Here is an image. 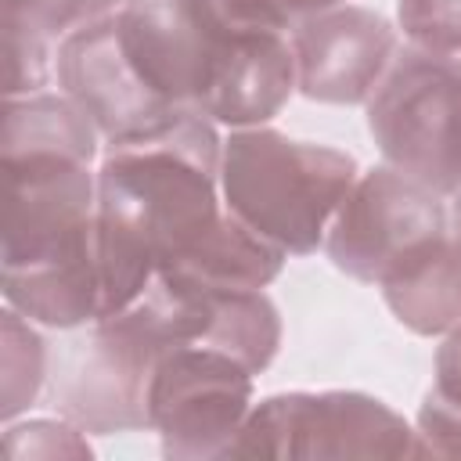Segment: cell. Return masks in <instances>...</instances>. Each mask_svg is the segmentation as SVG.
<instances>
[{
  "label": "cell",
  "instance_id": "cell-22",
  "mask_svg": "<svg viewBox=\"0 0 461 461\" xmlns=\"http://www.w3.org/2000/svg\"><path fill=\"white\" fill-rule=\"evenodd\" d=\"M450 234L461 241V191L454 194V209H450Z\"/></svg>",
  "mask_w": 461,
  "mask_h": 461
},
{
  "label": "cell",
  "instance_id": "cell-5",
  "mask_svg": "<svg viewBox=\"0 0 461 461\" xmlns=\"http://www.w3.org/2000/svg\"><path fill=\"white\" fill-rule=\"evenodd\" d=\"M414 429L378 396L353 389L277 393L252 403L227 457H411Z\"/></svg>",
  "mask_w": 461,
  "mask_h": 461
},
{
  "label": "cell",
  "instance_id": "cell-4",
  "mask_svg": "<svg viewBox=\"0 0 461 461\" xmlns=\"http://www.w3.org/2000/svg\"><path fill=\"white\" fill-rule=\"evenodd\" d=\"M382 158L447 194L461 191V58L403 47L367 97Z\"/></svg>",
  "mask_w": 461,
  "mask_h": 461
},
{
  "label": "cell",
  "instance_id": "cell-17",
  "mask_svg": "<svg viewBox=\"0 0 461 461\" xmlns=\"http://www.w3.org/2000/svg\"><path fill=\"white\" fill-rule=\"evenodd\" d=\"M7 454L11 457H90V443L83 429L72 421L32 418L25 425H7Z\"/></svg>",
  "mask_w": 461,
  "mask_h": 461
},
{
  "label": "cell",
  "instance_id": "cell-15",
  "mask_svg": "<svg viewBox=\"0 0 461 461\" xmlns=\"http://www.w3.org/2000/svg\"><path fill=\"white\" fill-rule=\"evenodd\" d=\"M126 0H4V32L61 43L65 36L115 14Z\"/></svg>",
  "mask_w": 461,
  "mask_h": 461
},
{
  "label": "cell",
  "instance_id": "cell-3",
  "mask_svg": "<svg viewBox=\"0 0 461 461\" xmlns=\"http://www.w3.org/2000/svg\"><path fill=\"white\" fill-rule=\"evenodd\" d=\"M353 180V155L292 140L270 126H241L223 140V205L285 256H310L324 245L328 223Z\"/></svg>",
  "mask_w": 461,
  "mask_h": 461
},
{
  "label": "cell",
  "instance_id": "cell-18",
  "mask_svg": "<svg viewBox=\"0 0 461 461\" xmlns=\"http://www.w3.org/2000/svg\"><path fill=\"white\" fill-rule=\"evenodd\" d=\"M461 457V403L439 396L436 389L425 393L414 421V450L411 457Z\"/></svg>",
  "mask_w": 461,
  "mask_h": 461
},
{
  "label": "cell",
  "instance_id": "cell-14",
  "mask_svg": "<svg viewBox=\"0 0 461 461\" xmlns=\"http://www.w3.org/2000/svg\"><path fill=\"white\" fill-rule=\"evenodd\" d=\"M4 421H14L25 407L36 403L47 382V342L18 310H4Z\"/></svg>",
  "mask_w": 461,
  "mask_h": 461
},
{
  "label": "cell",
  "instance_id": "cell-2",
  "mask_svg": "<svg viewBox=\"0 0 461 461\" xmlns=\"http://www.w3.org/2000/svg\"><path fill=\"white\" fill-rule=\"evenodd\" d=\"M4 162V303L32 324L72 331L101 321L97 173L61 155Z\"/></svg>",
  "mask_w": 461,
  "mask_h": 461
},
{
  "label": "cell",
  "instance_id": "cell-9",
  "mask_svg": "<svg viewBox=\"0 0 461 461\" xmlns=\"http://www.w3.org/2000/svg\"><path fill=\"white\" fill-rule=\"evenodd\" d=\"M126 310H133L162 346H209L241 360L252 375L270 367L281 346V313L263 288L227 292L155 277Z\"/></svg>",
  "mask_w": 461,
  "mask_h": 461
},
{
  "label": "cell",
  "instance_id": "cell-16",
  "mask_svg": "<svg viewBox=\"0 0 461 461\" xmlns=\"http://www.w3.org/2000/svg\"><path fill=\"white\" fill-rule=\"evenodd\" d=\"M396 18L414 47L461 54V0H400Z\"/></svg>",
  "mask_w": 461,
  "mask_h": 461
},
{
  "label": "cell",
  "instance_id": "cell-10",
  "mask_svg": "<svg viewBox=\"0 0 461 461\" xmlns=\"http://www.w3.org/2000/svg\"><path fill=\"white\" fill-rule=\"evenodd\" d=\"M295 90L321 104H367L396 58V29L371 7L339 4L292 29Z\"/></svg>",
  "mask_w": 461,
  "mask_h": 461
},
{
  "label": "cell",
  "instance_id": "cell-1",
  "mask_svg": "<svg viewBox=\"0 0 461 461\" xmlns=\"http://www.w3.org/2000/svg\"><path fill=\"white\" fill-rule=\"evenodd\" d=\"M223 140L212 119L180 112L144 133L104 140L97 169V263L104 313L133 306L158 270L184 259L227 216Z\"/></svg>",
  "mask_w": 461,
  "mask_h": 461
},
{
  "label": "cell",
  "instance_id": "cell-19",
  "mask_svg": "<svg viewBox=\"0 0 461 461\" xmlns=\"http://www.w3.org/2000/svg\"><path fill=\"white\" fill-rule=\"evenodd\" d=\"M4 94L25 97L40 94L50 79V43L22 32H4Z\"/></svg>",
  "mask_w": 461,
  "mask_h": 461
},
{
  "label": "cell",
  "instance_id": "cell-11",
  "mask_svg": "<svg viewBox=\"0 0 461 461\" xmlns=\"http://www.w3.org/2000/svg\"><path fill=\"white\" fill-rule=\"evenodd\" d=\"M58 86L90 115L104 140H122L180 115L162 108L137 79L130 58L122 54L115 14L58 43Z\"/></svg>",
  "mask_w": 461,
  "mask_h": 461
},
{
  "label": "cell",
  "instance_id": "cell-21",
  "mask_svg": "<svg viewBox=\"0 0 461 461\" xmlns=\"http://www.w3.org/2000/svg\"><path fill=\"white\" fill-rule=\"evenodd\" d=\"M288 22H292V29H295V22H303V18H310V14H321V11H331V7H339V4H346V0H270Z\"/></svg>",
  "mask_w": 461,
  "mask_h": 461
},
{
  "label": "cell",
  "instance_id": "cell-8",
  "mask_svg": "<svg viewBox=\"0 0 461 461\" xmlns=\"http://www.w3.org/2000/svg\"><path fill=\"white\" fill-rule=\"evenodd\" d=\"M252 411V371L209 346H166L148 385V429L173 461L223 457Z\"/></svg>",
  "mask_w": 461,
  "mask_h": 461
},
{
  "label": "cell",
  "instance_id": "cell-20",
  "mask_svg": "<svg viewBox=\"0 0 461 461\" xmlns=\"http://www.w3.org/2000/svg\"><path fill=\"white\" fill-rule=\"evenodd\" d=\"M432 389L454 403H461V324L447 331L443 346L436 349V382Z\"/></svg>",
  "mask_w": 461,
  "mask_h": 461
},
{
  "label": "cell",
  "instance_id": "cell-6",
  "mask_svg": "<svg viewBox=\"0 0 461 461\" xmlns=\"http://www.w3.org/2000/svg\"><path fill=\"white\" fill-rule=\"evenodd\" d=\"M447 230L450 212L439 191L393 166H375L357 173L339 202L324 234V252L353 281L382 285Z\"/></svg>",
  "mask_w": 461,
  "mask_h": 461
},
{
  "label": "cell",
  "instance_id": "cell-13",
  "mask_svg": "<svg viewBox=\"0 0 461 461\" xmlns=\"http://www.w3.org/2000/svg\"><path fill=\"white\" fill-rule=\"evenodd\" d=\"M97 126L90 115L65 94H25L7 97L4 104V137L0 158H32V155H61L94 162L97 155Z\"/></svg>",
  "mask_w": 461,
  "mask_h": 461
},
{
  "label": "cell",
  "instance_id": "cell-7",
  "mask_svg": "<svg viewBox=\"0 0 461 461\" xmlns=\"http://www.w3.org/2000/svg\"><path fill=\"white\" fill-rule=\"evenodd\" d=\"M86 328L90 331L68 342L58 360V414L94 436L148 429V385L166 346L133 310L101 317Z\"/></svg>",
  "mask_w": 461,
  "mask_h": 461
},
{
  "label": "cell",
  "instance_id": "cell-12",
  "mask_svg": "<svg viewBox=\"0 0 461 461\" xmlns=\"http://www.w3.org/2000/svg\"><path fill=\"white\" fill-rule=\"evenodd\" d=\"M385 306L414 335H447L461 324V241L447 230L382 285Z\"/></svg>",
  "mask_w": 461,
  "mask_h": 461
}]
</instances>
